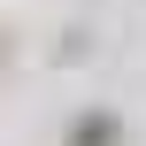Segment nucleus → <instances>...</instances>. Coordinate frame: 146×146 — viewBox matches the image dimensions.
<instances>
[{
	"mask_svg": "<svg viewBox=\"0 0 146 146\" xmlns=\"http://www.w3.org/2000/svg\"><path fill=\"white\" fill-rule=\"evenodd\" d=\"M108 139H115V123H108V115H85V123L69 131V146H108Z\"/></svg>",
	"mask_w": 146,
	"mask_h": 146,
	"instance_id": "f257e3e1",
	"label": "nucleus"
}]
</instances>
